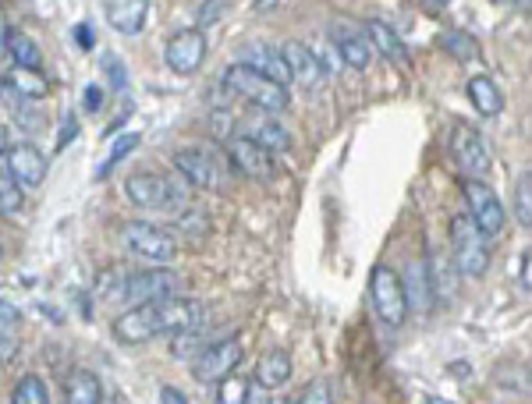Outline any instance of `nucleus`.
Instances as JSON below:
<instances>
[{
    "mask_svg": "<svg viewBox=\"0 0 532 404\" xmlns=\"http://www.w3.org/2000/svg\"><path fill=\"white\" fill-rule=\"evenodd\" d=\"M206 316V309L192 298L181 295H167V298H153V302H139L128 312H121L118 323H114V337L121 344H146L153 337H167V334H181L188 327H199Z\"/></svg>",
    "mask_w": 532,
    "mask_h": 404,
    "instance_id": "f257e3e1",
    "label": "nucleus"
},
{
    "mask_svg": "<svg viewBox=\"0 0 532 404\" xmlns=\"http://www.w3.org/2000/svg\"><path fill=\"white\" fill-rule=\"evenodd\" d=\"M224 86L235 96H242V100H249L252 107L266 110V114L288 110V89L277 86L274 78H266L263 71L249 68V64H242V61L224 71Z\"/></svg>",
    "mask_w": 532,
    "mask_h": 404,
    "instance_id": "f03ea898",
    "label": "nucleus"
},
{
    "mask_svg": "<svg viewBox=\"0 0 532 404\" xmlns=\"http://www.w3.org/2000/svg\"><path fill=\"white\" fill-rule=\"evenodd\" d=\"M125 195L132 206L139 210H178L185 206V188L178 185V178H167L157 171H139L125 181Z\"/></svg>",
    "mask_w": 532,
    "mask_h": 404,
    "instance_id": "7ed1b4c3",
    "label": "nucleus"
},
{
    "mask_svg": "<svg viewBox=\"0 0 532 404\" xmlns=\"http://www.w3.org/2000/svg\"><path fill=\"white\" fill-rule=\"evenodd\" d=\"M451 245H454V270L458 273L476 280L490 270V238L479 231L472 217H454Z\"/></svg>",
    "mask_w": 532,
    "mask_h": 404,
    "instance_id": "20e7f679",
    "label": "nucleus"
},
{
    "mask_svg": "<svg viewBox=\"0 0 532 404\" xmlns=\"http://www.w3.org/2000/svg\"><path fill=\"white\" fill-rule=\"evenodd\" d=\"M121 241L132 256L146 259L153 266H167L171 259H178V238L171 231L157 224H146V220H128L121 227Z\"/></svg>",
    "mask_w": 532,
    "mask_h": 404,
    "instance_id": "39448f33",
    "label": "nucleus"
},
{
    "mask_svg": "<svg viewBox=\"0 0 532 404\" xmlns=\"http://www.w3.org/2000/svg\"><path fill=\"white\" fill-rule=\"evenodd\" d=\"M369 302H373L376 319H384L387 327H401L408 316V295L401 277L391 266H373L369 273Z\"/></svg>",
    "mask_w": 532,
    "mask_h": 404,
    "instance_id": "423d86ee",
    "label": "nucleus"
},
{
    "mask_svg": "<svg viewBox=\"0 0 532 404\" xmlns=\"http://www.w3.org/2000/svg\"><path fill=\"white\" fill-rule=\"evenodd\" d=\"M462 192H465V202H469V217L476 220L479 231L486 238H497L504 231V206L497 199V192L483 178H465Z\"/></svg>",
    "mask_w": 532,
    "mask_h": 404,
    "instance_id": "0eeeda50",
    "label": "nucleus"
},
{
    "mask_svg": "<svg viewBox=\"0 0 532 404\" xmlns=\"http://www.w3.org/2000/svg\"><path fill=\"white\" fill-rule=\"evenodd\" d=\"M451 153H454V164L462 167L465 178H486L493 167L490 160V149H486L483 135L476 132L472 125H454L451 132Z\"/></svg>",
    "mask_w": 532,
    "mask_h": 404,
    "instance_id": "6e6552de",
    "label": "nucleus"
},
{
    "mask_svg": "<svg viewBox=\"0 0 532 404\" xmlns=\"http://www.w3.org/2000/svg\"><path fill=\"white\" fill-rule=\"evenodd\" d=\"M242 362V344L238 341H217L206 344L196 358H192V376L196 383H220L224 376H231Z\"/></svg>",
    "mask_w": 532,
    "mask_h": 404,
    "instance_id": "1a4fd4ad",
    "label": "nucleus"
},
{
    "mask_svg": "<svg viewBox=\"0 0 532 404\" xmlns=\"http://www.w3.org/2000/svg\"><path fill=\"white\" fill-rule=\"evenodd\" d=\"M181 291V277L174 270H142V273H125V291H121V302L125 305H139V302H153V298H167Z\"/></svg>",
    "mask_w": 532,
    "mask_h": 404,
    "instance_id": "9d476101",
    "label": "nucleus"
},
{
    "mask_svg": "<svg viewBox=\"0 0 532 404\" xmlns=\"http://www.w3.org/2000/svg\"><path fill=\"white\" fill-rule=\"evenodd\" d=\"M164 61L178 75H196L206 61V32L203 29H181L167 39Z\"/></svg>",
    "mask_w": 532,
    "mask_h": 404,
    "instance_id": "9b49d317",
    "label": "nucleus"
},
{
    "mask_svg": "<svg viewBox=\"0 0 532 404\" xmlns=\"http://www.w3.org/2000/svg\"><path fill=\"white\" fill-rule=\"evenodd\" d=\"M227 153H231V164H235V171H242L245 178H256V181L274 178V153H270V149H263L259 142H252L249 135L227 139Z\"/></svg>",
    "mask_w": 532,
    "mask_h": 404,
    "instance_id": "f8f14e48",
    "label": "nucleus"
},
{
    "mask_svg": "<svg viewBox=\"0 0 532 404\" xmlns=\"http://www.w3.org/2000/svg\"><path fill=\"white\" fill-rule=\"evenodd\" d=\"M281 54H284V64H288V71H291V82H295L298 89L316 93V89L323 86V75H327V71H323L320 57H316L306 43L291 39V43H284L281 47Z\"/></svg>",
    "mask_w": 532,
    "mask_h": 404,
    "instance_id": "ddd939ff",
    "label": "nucleus"
},
{
    "mask_svg": "<svg viewBox=\"0 0 532 404\" xmlns=\"http://www.w3.org/2000/svg\"><path fill=\"white\" fill-rule=\"evenodd\" d=\"M330 43L337 47L341 61H345L348 68H355V71H366L369 61H373V47H369L366 29H359V25L334 22V25H330Z\"/></svg>",
    "mask_w": 532,
    "mask_h": 404,
    "instance_id": "4468645a",
    "label": "nucleus"
},
{
    "mask_svg": "<svg viewBox=\"0 0 532 404\" xmlns=\"http://www.w3.org/2000/svg\"><path fill=\"white\" fill-rule=\"evenodd\" d=\"M4 164H8V171L15 174V181L22 188H40L43 178H47V156L32 146V142L8 146V153H4Z\"/></svg>",
    "mask_w": 532,
    "mask_h": 404,
    "instance_id": "2eb2a0df",
    "label": "nucleus"
},
{
    "mask_svg": "<svg viewBox=\"0 0 532 404\" xmlns=\"http://www.w3.org/2000/svg\"><path fill=\"white\" fill-rule=\"evenodd\" d=\"M174 167H178V174L192 188L217 185V164H213V156L203 153V149H178L174 153Z\"/></svg>",
    "mask_w": 532,
    "mask_h": 404,
    "instance_id": "dca6fc26",
    "label": "nucleus"
},
{
    "mask_svg": "<svg viewBox=\"0 0 532 404\" xmlns=\"http://www.w3.org/2000/svg\"><path fill=\"white\" fill-rule=\"evenodd\" d=\"M107 25L121 36H139L146 29L149 0H107Z\"/></svg>",
    "mask_w": 532,
    "mask_h": 404,
    "instance_id": "f3484780",
    "label": "nucleus"
},
{
    "mask_svg": "<svg viewBox=\"0 0 532 404\" xmlns=\"http://www.w3.org/2000/svg\"><path fill=\"white\" fill-rule=\"evenodd\" d=\"M366 29V39H369V47L376 50V54H384L391 64H398V68H408V50H405V43L398 39V32L391 29L387 22H366L362 25Z\"/></svg>",
    "mask_w": 532,
    "mask_h": 404,
    "instance_id": "a211bd4d",
    "label": "nucleus"
},
{
    "mask_svg": "<svg viewBox=\"0 0 532 404\" xmlns=\"http://www.w3.org/2000/svg\"><path fill=\"white\" fill-rule=\"evenodd\" d=\"M249 135L252 142H259L263 149H270V153H284V149H291V132L277 121L274 114H259L249 121Z\"/></svg>",
    "mask_w": 532,
    "mask_h": 404,
    "instance_id": "6ab92c4d",
    "label": "nucleus"
},
{
    "mask_svg": "<svg viewBox=\"0 0 532 404\" xmlns=\"http://www.w3.org/2000/svg\"><path fill=\"white\" fill-rule=\"evenodd\" d=\"M242 64H249V68L263 71L266 78H274L277 86H284V89L291 86V71H288V64H284L281 50H274V47H249L242 54Z\"/></svg>",
    "mask_w": 532,
    "mask_h": 404,
    "instance_id": "aec40b11",
    "label": "nucleus"
},
{
    "mask_svg": "<svg viewBox=\"0 0 532 404\" xmlns=\"http://www.w3.org/2000/svg\"><path fill=\"white\" fill-rule=\"evenodd\" d=\"M0 82H4V89H11L15 96H22V100H43V96L50 93L47 78L40 75V68H18L15 64Z\"/></svg>",
    "mask_w": 532,
    "mask_h": 404,
    "instance_id": "412c9836",
    "label": "nucleus"
},
{
    "mask_svg": "<svg viewBox=\"0 0 532 404\" xmlns=\"http://www.w3.org/2000/svg\"><path fill=\"white\" fill-rule=\"evenodd\" d=\"M64 397H68V404H100L103 387L93 369H71L68 380H64Z\"/></svg>",
    "mask_w": 532,
    "mask_h": 404,
    "instance_id": "4be33fe9",
    "label": "nucleus"
},
{
    "mask_svg": "<svg viewBox=\"0 0 532 404\" xmlns=\"http://www.w3.org/2000/svg\"><path fill=\"white\" fill-rule=\"evenodd\" d=\"M469 100L483 117H497L504 110L501 89H497V82H493V78H486V75L469 78Z\"/></svg>",
    "mask_w": 532,
    "mask_h": 404,
    "instance_id": "5701e85b",
    "label": "nucleus"
},
{
    "mask_svg": "<svg viewBox=\"0 0 532 404\" xmlns=\"http://www.w3.org/2000/svg\"><path fill=\"white\" fill-rule=\"evenodd\" d=\"M291 355L288 351H266L263 358H259V369H256V380L263 383L266 390L274 387H284V383L291 380Z\"/></svg>",
    "mask_w": 532,
    "mask_h": 404,
    "instance_id": "b1692460",
    "label": "nucleus"
},
{
    "mask_svg": "<svg viewBox=\"0 0 532 404\" xmlns=\"http://www.w3.org/2000/svg\"><path fill=\"white\" fill-rule=\"evenodd\" d=\"M8 57L18 64V68H40L43 64V54H40V47H36V39L25 36V32H18V29L8 32Z\"/></svg>",
    "mask_w": 532,
    "mask_h": 404,
    "instance_id": "393cba45",
    "label": "nucleus"
},
{
    "mask_svg": "<svg viewBox=\"0 0 532 404\" xmlns=\"http://www.w3.org/2000/svg\"><path fill=\"white\" fill-rule=\"evenodd\" d=\"M50 401V390L47 383H43V376L29 373L18 380L15 394H11V404H47Z\"/></svg>",
    "mask_w": 532,
    "mask_h": 404,
    "instance_id": "a878e982",
    "label": "nucleus"
},
{
    "mask_svg": "<svg viewBox=\"0 0 532 404\" xmlns=\"http://www.w3.org/2000/svg\"><path fill=\"white\" fill-rule=\"evenodd\" d=\"M18 210H22V185L8 171V164H0V213H18Z\"/></svg>",
    "mask_w": 532,
    "mask_h": 404,
    "instance_id": "bb28decb",
    "label": "nucleus"
},
{
    "mask_svg": "<svg viewBox=\"0 0 532 404\" xmlns=\"http://www.w3.org/2000/svg\"><path fill=\"white\" fill-rule=\"evenodd\" d=\"M515 210H518V224L529 227L532 224V174L522 171L515 181Z\"/></svg>",
    "mask_w": 532,
    "mask_h": 404,
    "instance_id": "cd10ccee",
    "label": "nucleus"
},
{
    "mask_svg": "<svg viewBox=\"0 0 532 404\" xmlns=\"http://www.w3.org/2000/svg\"><path fill=\"white\" fill-rule=\"evenodd\" d=\"M444 50L451 57H458V61H472V57H479V43L469 36V32H447Z\"/></svg>",
    "mask_w": 532,
    "mask_h": 404,
    "instance_id": "c85d7f7f",
    "label": "nucleus"
},
{
    "mask_svg": "<svg viewBox=\"0 0 532 404\" xmlns=\"http://www.w3.org/2000/svg\"><path fill=\"white\" fill-rule=\"evenodd\" d=\"M217 401L220 404H245L249 401V383L245 380H231V376H224V380H220V394H217Z\"/></svg>",
    "mask_w": 532,
    "mask_h": 404,
    "instance_id": "c756f323",
    "label": "nucleus"
},
{
    "mask_svg": "<svg viewBox=\"0 0 532 404\" xmlns=\"http://www.w3.org/2000/svg\"><path fill=\"white\" fill-rule=\"evenodd\" d=\"M135 146H139V135H121V142H114V149H110V156L103 160V167H100V174H96V178H107V174L114 171V164H118V160H125Z\"/></svg>",
    "mask_w": 532,
    "mask_h": 404,
    "instance_id": "7c9ffc66",
    "label": "nucleus"
},
{
    "mask_svg": "<svg viewBox=\"0 0 532 404\" xmlns=\"http://www.w3.org/2000/svg\"><path fill=\"white\" fill-rule=\"evenodd\" d=\"M100 68H103V75H107L110 89H118V93H121V89L128 86V68L118 61V54H103Z\"/></svg>",
    "mask_w": 532,
    "mask_h": 404,
    "instance_id": "2f4dec72",
    "label": "nucleus"
},
{
    "mask_svg": "<svg viewBox=\"0 0 532 404\" xmlns=\"http://www.w3.org/2000/svg\"><path fill=\"white\" fill-rule=\"evenodd\" d=\"M298 401H302V404H316V401L330 404V401H334V390H330V383H309L306 394L298 397Z\"/></svg>",
    "mask_w": 532,
    "mask_h": 404,
    "instance_id": "473e14b6",
    "label": "nucleus"
},
{
    "mask_svg": "<svg viewBox=\"0 0 532 404\" xmlns=\"http://www.w3.org/2000/svg\"><path fill=\"white\" fill-rule=\"evenodd\" d=\"M18 355V337L0 323V362H11Z\"/></svg>",
    "mask_w": 532,
    "mask_h": 404,
    "instance_id": "72a5a7b5",
    "label": "nucleus"
},
{
    "mask_svg": "<svg viewBox=\"0 0 532 404\" xmlns=\"http://www.w3.org/2000/svg\"><path fill=\"white\" fill-rule=\"evenodd\" d=\"M103 103V89L100 86H89L86 93H82V107L86 110H96Z\"/></svg>",
    "mask_w": 532,
    "mask_h": 404,
    "instance_id": "f704fd0d",
    "label": "nucleus"
},
{
    "mask_svg": "<svg viewBox=\"0 0 532 404\" xmlns=\"http://www.w3.org/2000/svg\"><path fill=\"white\" fill-rule=\"evenodd\" d=\"M160 401H164V404H185L188 397L181 394L178 387H164V390H160Z\"/></svg>",
    "mask_w": 532,
    "mask_h": 404,
    "instance_id": "c9c22d12",
    "label": "nucleus"
},
{
    "mask_svg": "<svg viewBox=\"0 0 532 404\" xmlns=\"http://www.w3.org/2000/svg\"><path fill=\"white\" fill-rule=\"evenodd\" d=\"M75 39H79L82 50H93V43H96V36L89 32V25H79V29H75Z\"/></svg>",
    "mask_w": 532,
    "mask_h": 404,
    "instance_id": "e433bc0d",
    "label": "nucleus"
},
{
    "mask_svg": "<svg viewBox=\"0 0 532 404\" xmlns=\"http://www.w3.org/2000/svg\"><path fill=\"white\" fill-rule=\"evenodd\" d=\"M0 323H4V327H8V323H11V327H15V323H18L15 305H4V302H0Z\"/></svg>",
    "mask_w": 532,
    "mask_h": 404,
    "instance_id": "4c0bfd02",
    "label": "nucleus"
},
{
    "mask_svg": "<svg viewBox=\"0 0 532 404\" xmlns=\"http://www.w3.org/2000/svg\"><path fill=\"white\" fill-rule=\"evenodd\" d=\"M8 22H4V15H0V61H4V57H8Z\"/></svg>",
    "mask_w": 532,
    "mask_h": 404,
    "instance_id": "58836bf2",
    "label": "nucleus"
},
{
    "mask_svg": "<svg viewBox=\"0 0 532 404\" xmlns=\"http://www.w3.org/2000/svg\"><path fill=\"white\" fill-rule=\"evenodd\" d=\"M522 291H532V263H529V256L522 259Z\"/></svg>",
    "mask_w": 532,
    "mask_h": 404,
    "instance_id": "ea45409f",
    "label": "nucleus"
},
{
    "mask_svg": "<svg viewBox=\"0 0 532 404\" xmlns=\"http://www.w3.org/2000/svg\"><path fill=\"white\" fill-rule=\"evenodd\" d=\"M75 128H79V125H75V121H68V128H64V132H61V139H57V149H64V146H68V142H71V135H75Z\"/></svg>",
    "mask_w": 532,
    "mask_h": 404,
    "instance_id": "a19ab883",
    "label": "nucleus"
},
{
    "mask_svg": "<svg viewBox=\"0 0 532 404\" xmlns=\"http://www.w3.org/2000/svg\"><path fill=\"white\" fill-rule=\"evenodd\" d=\"M4 153H8V128L0 125V156H4Z\"/></svg>",
    "mask_w": 532,
    "mask_h": 404,
    "instance_id": "79ce46f5",
    "label": "nucleus"
},
{
    "mask_svg": "<svg viewBox=\"0 0 532 404\" xmlns=\"http://www.w3.org/2000/svg\"><path fill=\"white\" fill-rule=\"evenodd\" d=\"M497 4H529V0H497Z\"/></svg>",
    "mask_w": 532,
    "mask_h": 404,
    "instance_id": "37998d69",
    "label": "nucleus"
},
{
    "mask_svg": "<svg viewBox=\"0 0 532 404\" xmlns=\"http://www.w3.org/2000/svg\"><path fill=\"white\" fill-rule=\"evenodd\" d=\"M430 4H437V8H440V4H447V0H430Z\"/></svg>",
    "mask_w": 532,
    "mask_h": 404,
    "instance_id": "c03bdc74",
    "label": "nucleus"
}]
</instances>
